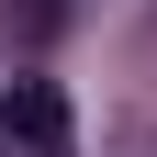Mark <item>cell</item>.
<instances>
[{"label": "cell", "instance_id": "3", "mask_svg": "<svg viewBox=\"0 0 157 157\" xmlns=\"http://www.w3.org/2000/svg\"><path fill=\"white\" fill-rule=\"evenodd\" d=\"M124 157H157V135H135V146H124Z\"/></svg>", "mask_w": 157, "mask_h": 157}, {"label": "cell", "instance_id": "2", "mask_svg": "<svg viewBox=\"0 0 157 157\" xmlns=\"http://www.w3.org/2000/svg\"><path fill=\"white\" fill-rule=\"evenodd\" d=\"M56 23H67V0H0V34L11 45H56Z\"/></svg>", "mask_w": 157, "mask_h": 157}, {"label": "cell", "instance_id": "1", "mask_svg": "<svg viewBox=\"0 0 157 157\" xmlns=\"http://www.w3.org/2000/svg\"><path fill=\"white\" fill-rule=\"evenodd\" d=\"M0 135L23 157H67V90H56V78H11V90H0Z\"/></svg>", "mask_w": 157, "mask_h": 157}]
</instances>
